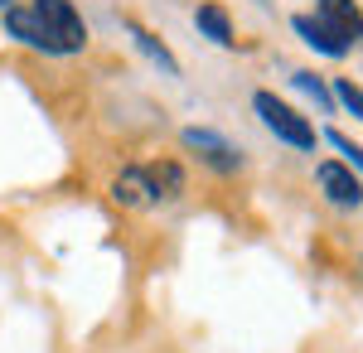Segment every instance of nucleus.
Segmentation results:
<instances>
[{
	"instance_id": "7",
	"label": "nucleus",
	"mask_w": 363,
	"mask_h": 353,
	"mask_svg": "<svg viewBox=\"0 0 363 353\" xmlns=\"http://www.w3.org/2000/svg\"><path fill=\"white\" fill-rule=\"evenodd\" d=\"M296 34L306 39L310 49H320V54H330V58H344V54H349V44H344V39H339L335 29L320 20V15H296Z\"/></svg>"
},
{
	"instance_id": "2",
	"label": "nucleus",
	"mask_w": 363,
	"mask_h": 353,
	"mask_svg": "<svg viewBox=\"0 0 363 353\" xmlns=\"http://www.w3.org/2000/svg\"><path fill=\"white\" fill-rule=\"evenodd\" d=\"M252 107H257V116L267 121V131H272L277 140L296 145V150H315V126H310L301 111H291L286 102H277L272 92H257V97H252Z\"/></svg>"
},
{
	"instance_id": "11",
	"label": "nucleus",
	"mask_w": 363,
	"mask_h": 353,
	"mask_svg": "<svg viewBox=\"0 0 363 353\" xmlns=\"http://www.w3.org/2000/svg\"><path fill=\"white\" fill-rule=\"evenodd\" d=\"M335 97H339V102H344V107H349V111H354V116H359V121H363V87H359V82L339 78V87H335Z\"/></svg>"
},
{
	"instance_id": "9",
	"label": "nucleus",
	"mask_w": 363,
	"mask_h": 353,
	"mask_svg": "<svg viewBox=\"0 0 363 353\" xmlns=\"http://www.w3.org/2000/svg\"><path fill=\"white\" fill-rule=\"evenodd\" d=\"M126 34L136 39V49H140L145 58H150V63H155V68H160L165 78H179V63H174V54H169V49L160 44V39H155V34H150V29H140V25H126Z\"/></svg>"
},
{
	"instance_id": "4",
	"label": "nucleus",
	"mask_w": 363,
	"mask_h": 353,
	"mask_svg": "<svg viewBox=\"0 0 363 353\" xmlns=\"http://www.w3.org/2000/svg\"><path fill=\"white\" fill-rule=\"evenodd\" d=\"M315 179H320V189H325V198L330 203H339V208H359L363 203V184L354 179V169H344V164H320L315 169Z\"/></svg>"
},
{
	"instance_id": "3",
	"label": "nucleus",
	"mask_w": 363,
	"mask_h": 353,
	"mask_svg": "<svg viewBox=\"0 0 363 353\" xmlns=\"http://www.w3.org/2000/svg\"><path fill=\"white\" fill-rule=\"evenodd\" d=\"M184 145H189V150H194L203 164L223 169V174L242 169V155H238V145H233V140H223L218 131H208V126H189V131H184Z\"/></svg>"
},
{
	"instance_id": "1",
	"label": "nucleus",
	"mask_w": 363,
	"mask_h": 353,
	"mask_svg": "<svg viewBox=\"0 0 363 353\" xmlns=\"http://www.w3.org/2000/svg\"><path fill=\"white\" fill-rule=\"evenodd\" d=\"M5 29L44 54H83L87 44V25L73 10V0H25L5 10Z\"/></svg>"
},
{
	"instance_id": "12",
	"label": "nucleus",
	"mask_w": 363,
	"mask_h": 353,
	"mask_svg": "<svg viewBox=\"0 0 363 353\" xmlns=\"http://www.w3.org/2000/svg\"><path fill=\"white\" fill-rule=\"evenodd\" d=\"M330 145H335L339 155H349V164H359V169H363V150H359V145H354L349 136H339V131H330Z\"/></svg>"
},
{
	"instance_id": "10",
	"label": "nucleus",
	"mask_w": 363,
	"mask_h": 353,
	"mask_svg": "<svg viewBox=\"0 0 363 353\" xmlns=\"http://www.w3.org/2000/svg\"><path fill=\"white\" fill-rule=\"evenodd\" d=\"M291 82H296V87H301V92H306V97H310V102H315L320 111H330V107H335V97H330V87H325V82L315 78V73H296Z\"/></svg>"
},
{
	"instance_id": "5",
	"label": "nucleus",
	"mask_w": 363,
	"mask_h": 353,
	"mask_svg": "<svg viewBox=\"0 0 363 353\" xmlns=\"http://www.w3.org/2000/svg\"><path fill=\"white\" fill-rule=\"evenodd\" d=\"M320 20L335 29L349 49H354V44L363 49V10L354 5V0H320Z\"/></svg>"
},
{
	"instance_id": "8",
	"label": "nucleus",
	"mask_w": 363,
	"mask_h": 353,
	"mask_svg": "<svg viewBox=\"0 0 363 353\" xmlns=\"http://www.w3.org/2000/svg\"><path fill=\"white\" fill-rule=\"evenodd\" d=\"M194 25H199V34L213 39L218 49H233V44H238V39H233V20H228V10L218 5V0H203V5H199Z\"/></svg>"
},
{
	"instance_id": "6",
	"label": "nucleus",
	"mask_w": 363,
	"mask_h": 353,
	"mask_svg": "<svg viewBox=\"0 0 363 353\" xmlns=\"http://www.w3.org/2000/svg\"><path fill=\"white\" fill-rule=\"evenodd\" d=\"M116 203H126V208H150V203H160V189H155L150 169H121V179H116Z\"/></svg>"
}]
</instances>
